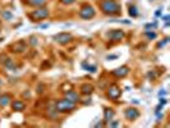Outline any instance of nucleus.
I'll use <instances>...</instances> for the list:
<instances>
[{
    "label": "nucleus",
    "instance_id": "1",
    "mask_svg": "<svg viewBox=\"0 0 170 128\" xmlns=\"http://www.w3.org/2000/svg\"><path fill=\"white\" fill-rule=\"evenodd\" d=\"M100 9L106 16H113L120 13V5L115 0H102L100 3Z\"/></svg>",
    "mask_w": 170,
    "mask_h": 128
},
{
    "label": "nucleus",
    "instance_id": "2",
    "mask_svg": "<svg viewBox=\"0 0 170 128\" xmlns=\"http://www.w3.org/2000/svg\"><path fill=\"white\" fill-rule=\"evenodd\" d=\"M76 103L68 100V99H61L59 101H56L55 104V110L58 113H67V112H72V110L76 109Z\"/></svg>",
    "mask_w": 170,
    "mask_h": 128
},
{
    "label": "nucleus",
    "instance_id": "3",
    "mask_svg": "<svg viewBox=\"0 0 170 128\" xmlns=\"http://www.w3.org/2000/svg\"><path fill=\"white\" fill-rule=\"evenodd\" d=\"M47 17H49V9H47L46 7H44V5L29 13V18L32 21H35V22H37V21L38 22H40V21H44V19H46Z\"/></svg>",
    "mask_w": 170,
    "mask_h": 128
},
{
    "label": "nucleus",
    "instance_id": "4",
    "mask_svg": "<svg viewBox=\"0 0 170 128\" xmlns=\"http://www.w3.org/2000/svg\"><path fill=\"white\" fill-rule=\"evenodd\" d=\"M95 14H96V10L91 5H83L82 9L79 10V17L82 19H91L95 17Z\"/></svg>",
    "mask_w": 170,
    "mask_h": 128
},
{
    "label": "nucleus",
    "instance_id": "5",
    "mask_svg": "<svg viewBox=\"0 0 170 128\" xmlns=\"http://www.w3.org/2000/svg\"><path fill=\"white\" fill-rule=\"evenodd\" d=\"M54 40L58 44H60V45H67L68 42H70L73 40V36L70 34H68V32H60V34L54 36Z\"/></svg>",
    "mask_w": 170,
    "mask_h": 128
},
{
    "label": "nucleus",
    "instance_id": "6",
    "mask_svg": "<svg viewBox=\"0 0 170 128\" xmlns=\"http://www.w3.org/2000/svg\"><path fill=\"white\" fill-rule=\"evenodd\" d=\"M106 36H107V38H109L110 41H114V42H116V41L123 40L124 36H125V34L122 31V29H111V31H109L106 34Z\"/></svg>",
    "mask_w": 170,
    "mask_h": 128
},
{
    "label": "nucleus",
    "instance_id": "7",
    "mask_svg": "<svg viewBox=\"0 0 170 128\" xmlns=\"http://www.w3.org/2000/svg\"><path fill=\"white\" fill-rule=\"evenodd\" d=\"M120 95H122V90L116 85H113L107 88V96H109V99L116 100L120 97Z\"/></svg>",
    "mask_w": 170,
    "mask_h": 128
},
{
    "label": "nucleus",
    "instance_id": "8",
    "mask_svg": "<svg viewBox=\"0 0 170 128\" xmlns=\"http://www.w3.org/2000/svg\"><path fill=\"white\" fill-rule=\"evenodd\" d=\"M124 115L128 120H136L139 117V112L136 108H127L124 112Z\"/></svg>",
    "mask_w": 170,
    "mask_h": 128
},
{
    "label": "nucleus",
    "instance_id": "9",
    "mask_svg": "<svg viewBox=\"0 0 170 128\" xmlns=\"http://www.w3.org/2000/svg\"><path fill=\"white\" fill-rule=\"evenodd\" d=\"M128 73H129V68H128L127 65H122V67H119L113 71V74H114L115 77H118V78H123Z\"/></svg>",
    "mask_w": 170,
    "mask_h": 128
},
{
    "label": "nucleus",
    "instance_id": "10",
    "mask_svg": "<svg viewBox=\"0 0 170 128\" xmlns=\"http://www.w3.org/2000/svg\"><path fill=\"white\" fill-rule=\"evenodd\" d=\"M26 49H27V44L25 42V41H18V42H16L13 46H12V50H13L14 53H17V54L26 51Z\"/></svg>",
    "mask_w": 170,
    "mask_h": 128
},
{
    "label": "nucleus",
    "instance_id": "11",
    "mask_svg": "<svg viewBox=\"0 0 170 128\" xmlns=\"http://www.w3.org/2000/svg\"><path fill=\"white\" fill-rule=\"evenodd\" d=\"M65 99H68V100L73 101V103H76V104H77V103H79V101H81L78 92L72 91V90H69L68 92H65Z\"/></svg>",
    "mask_w": 170,
    "mask_h": 128
},
{
    "label": "nucleus",
    "instance_id": "12",
    "mask_svg": "<svg viewBox=\"0 0 170 128\" xmlns=\"http://www.w3.org/2000/svg\"><path fill=\"white\" fill-rule=\"evenodd\" d=\"M12 108H13V110H16V112H22L26 108V104L20 100H14L12 103Z\"/></svg>",
    "mask_w": 170,
    "mask_h": 128
},
{
    "label": "nucleus",
    "instance_id": "13",
    "mask_svg": "<svg viewBox=\"0 0 170 128\" xmlns=\"http://www.w3.org/2000/svg\"><path fill=\"white\" fill-rule=\"evenodd\" d=\"M114 115H115V113L113 109H105L104 110V120H105L106 123H109L110 120H113Z\"/></svg>",
    "mask_w": 170,
    "mask_h": 128
},
{
    "label": "nucleus",
    "instance_id": "14",
    "mask_svg": "<svg viewBox=\"0 0 170 128\" xmlns=\"http://www.w3.org/2000/svg\"><path fill=\"white\" fill-rule=\"evenodd\" d=\"M10 95H0V106L1 108H5V106H8L9 104H10Z\"/></svg>",
    "mask_w": 170,
    "mask_h": 128
},
{
    "label": "nucleus",
    "instance_id": "15",
    "mask_svg": "<svg viewBox=\"0 0 170 128\" xmlns=\"http://www.w3.org/2000/svg\"><path fill=\"white\" fill-rule=\"evenodd\" d=\"M81 92L83 95H91L94 92V86L92 85H88V83H85V85L81 86Z\"/></svg>",
    "mask_w": 170,
    "mask_h": 128
},
{
    "label": "nucleus",
    "instance_id": "16",
    "mask_svg": "<svg viewBox=\"0 0 170 128\" xmlns=\"http://www.w3.org/2000/svg\"><path fill=\"white\" fill-rule=\"evenodd\" d=\"M47 0H27V4L29 7H42L46 4Z\"/></svg>",
    "mask_w": 170,
    "mask_h": 128
},
{
    "label": "nucleus",
    "instance_id": "17",
    "mask_svg": "<svg viewBox=\"0 0 170 128\" xmlns=\"http://www.w3.org/2000/svg\"><path fill=\"white\" fill-rule=\"evenodd\" d=\"M128 14H129L130 17H137L138 16V9H137V7H134V5L128 7Z\"/></svg>",
    "mask_w": 170,
    "mask_h": 128
},
{
    "label": "nucleus",
    "instance_id": "18",
    "mask_svg": "<svg viewBox=\"0 0 170 128\" xmlns=\"http://www.w3.org/2000/svg\"><path fill=\"white\" fill-rule=\"evenodd\" d=\"M4 67L7 68V69H9V71H14V69H16V67H14V63L12 62V59H10V58H8V59H7V62L4 63Z\"/></svg>",
    "mask_w": 170,
    "mask_h": 128
},
{
    "label": "nucleus",
    "instance_id": "19",
    "mask_svg": "<svg viewBox=\"0 0 170 128\" xmlns=\"http://www.w3.org/2000/svg\"><path fill=\"white\" fill-rule=\"evenodd\" d=\"M1 17L4 19H7V21H10L12 18H13V13H12L10 10H3L1 12Z\"/></svg>",
    "mask_w": 170,
    "mask_h": 128
},
{
    "label": "nucleus",
    "instance_id": "20",
    "mask_svg": "<svg viewBox=\"0 0 170 128\" xmlns=\"http://www.w3.org/2000/svg\"><path fill=\"white\" fill-rule=\"evenodd\" d=\"M145 36L147 37L148 40H155V38L157 37V35L155 34V32H148V31H147V32H146V34H145Z\"/></svg>",
    "mask_w": 170,
    "mask_h": 128
},
{
    "label": "nucleus",
    "instance_id": "21",
    "mask_svg": "<svg viewBox=\"0 0 170 128\" xmlns=\"http://www.w3.org/2000/svg\"><path fill=\"white\" fill-rule=\"evenodd\" d=\"M86 71H88L89 73H96V71H97V68H96V65H87V68H86Z\"/></svg>",
    "mask_w": 170,
    "mask_h": 128
},
{
    "label": "nucleus",
    "instance_id": "22",
    "mask_svg": "<svg viewBox=\"0 0 170 128\" xmlns=\"http://www.w3.org/2000/svg\"><path fill=\"white\" fill-rule=\"evenodd\" d=\"M29 44H31L32 46H37L38 41L36 40V37H33V36H32V37H29Z\"/></svg>",
    "mask_w": 170,
    "mask_h": 128
},
{
    "label": "nucleus",
    "instance_id": "23",
    "mask_svg": "<svg viewBox=\"0 0 170 128\" xmlns=\"http://www.w3.org/2000/svg\"><path fill=\"white\" fill-rule=\"evenodd\" d=\"M74 1H76V0H60V3L64 5H70V4H73Z\"/></svg>",
    "mask_w": 170,
    "mask_h": 128
},
{
    "label": "nucleus",
    "instance_id": "24",
    "mask_svg": "<svg viewBox=\"0 0 170 128\" xmlns=\"http://www.w3.org/2000/svg\"><path fill=\"white\" fill-rule=\"evenodd\" d=\"M118 58H119V56L116 55V54H111V55H107L106 56L107 60H115V59H118Z\"/></svg>",
    "mask_w": 170,
    "mask_h": 128
},
{
    "label": "nucleus",
    "instance_id": "25",
    "mask_svg": "<svg viewBox=\"0 0 170 128\" xmlns=\"http://www.w3.org/2000/svg\"><path fill=\"white\" fill-rule=\"evenodd\" d=\"M154 27H156V23H147V25L145 26L146 29H152Z\"/></svg>",
    "mask_w": 170,
    "mask_h": 128
},
{
    "label": "nucleus",
    "instance_id": "26",
    "mask_svg": "<svg viewBox=\"0 0 170 128\" xmlns=\"http://www.w3.org/2000/svg\"><path fill=\"white\" fill-rule=\"evenodd\" d=\"M109 126H110V127H118V126H119V122H118V120H115V122H111V123H110Z\"/></svg>",
    "mask_w": 170,
    "mask_h": 128
},
{
    "label": "nucleus",
    "instance_id": "27",
    "mask_svg": "<svg viewBox=\"0 0 170 128\" xmlns=\"http://www.w3.org/2000/svg\"><path fill=\"white\" fill-rule=\"evenodd\" d=\"M166 103H168V100H166L165 97H161V99H160V104H161V105H165Z\"/></svg>",
    "mask_w": 170,
    "mask_h": 128
},
{
    "label": "nucleus",
    "instance_id": "28",
    "mask_svg": "<svg viewBox=\"0 0 170 128\" xmlns=\"http://www.w3.org/2000/svg\"><path fill=\"white\" fill-rule=\"evenodd\" d=\"M42 88H44V85H40V86H38V87H37V90H36V91H37L38 92V94H41V92H42L44 90H42Z\"/></svg>",
    "mask_w": 170,
    "mask_h": 128
},
{
    "label": "nucleus",
    "instance_id": "29",
    "mask_svg": "<svg viewBox=\"0 0 170 128\" xmlns=\"http://www.w3.org/2000/svg\"><path fill=\"white\" fill-rule=\"evenodd\" d=\"M161 14H162V12H161V9H159V10H156V12H155V16H156V17H161Z\"/></svg>",
    "mask_w": 170,
    "mask_h": 128
},
{
    "label": "nucleus",
    "instance_id": "30",
    "mask_svg": "<svg viewBox=\"0 0 170 128\" xmlns=\"http://www.w3.org/2000/svg\"><path fill=\"white\" fill-rule=\"evenodd\" d=\"M23 96L25 97H31V94H29V91H25L23 92Z\"/></svg>",
    "mask_w": 170,
    "mask_h": 128
},
{
    "label": "nucleus",
    "instance_id": "31",
    "mask_svg": "<svg viewBox=\"0 0 170 128\" xmlns=\"http://www.w3.org/2000/svg\"><path fill=\"white\" fill-rule=\"evenodd\" d=\"M161 109H162V105H161V104H159V105H157V108H156V113H157V112H160Z\"/></svg>",
    "mask_w": 170,
    "mask_h": 128
},
{
    "label": "nucleus",
    "instance_id": "32",
    "mask_svg": "<svg viewBox=\"0 0 170 128\" xmlns=\"http://www.w3.org/2000/svg\"><path fill=\"white\" fill-rule=\"evenodd\" d=\"M169 18H170V16H164V17H162V19H164V21H166V22L169 21Z\"/></svg>",
    "mask_w": 170,
    "mask_h": 128
},
{
    "label": "nucleus",
    "instance_id": "33",
    "mask_svg": "<svg viewBox=\"0 0 170 128\" xmlns=\"http://www.w3.org/2000/svg\"><path fill=\"white\" fill-rule=\"evenodd\" d=\"M165 94H166V91H161V92H159V96H164Z\"/></svg>",
    "mask_w": 170,
    "mask_h": 128
},
{
    "label": "nucleus",
    "instance_id": "34",
    "mask_svg": "<svg viewBox=\"0 0 170 128\" xmlns=\"http://www.w3.org/2000/svg\"><path fill=\"white\" fill-rule=\"evenodd\" d=\"M104 126V123H101V122H100V123H97V124H95V127H102Z\"/></svg>",
    "mask_w": 170,
    "mask_h": 128
},
{
    "label": "nucleus",
    "instance_id": "35",
    "mask_svg": "<svg viewBox=\"0 0 170 128\" xmlns=\"http://www.w3.org/2000/svg\"><path fill=\"white\" fill-rule=\"evenodd\" d=\"M47 27H49V25H42V26H41V29H45V28H47Z\"/></svg>",
    "mask_w": 170,
    "mask_h": 128
},
{
    "label": "nucleus",
    "instance_id": "36",
    "mask_svg": "<svg viewBox=\"0 0 170 128\" xmlns=\"http://www.w3.org/2000/svg\"><path fill=\"white\" fill-rule=\"evenodd\" d=\"M3 41H4V38H3V37H0V42H3Z\"/></svg>",
    "mask_w": 170,
    "mask_h": 128
},
{
    "label": "nucleus",
    "instance_id": "37",
    "mask_svg": "<svg viewBox=\"0 0 170 128\" xmlns=\"http://www.w3.org/2000/svg\"><path fill=\"white\" fill-rule=\"evenodd\" d=\"M0 32H1V31H0Z\"/></svg>",
    "mask_w": 170,
    "mask_h": 128
}]
</instances>
